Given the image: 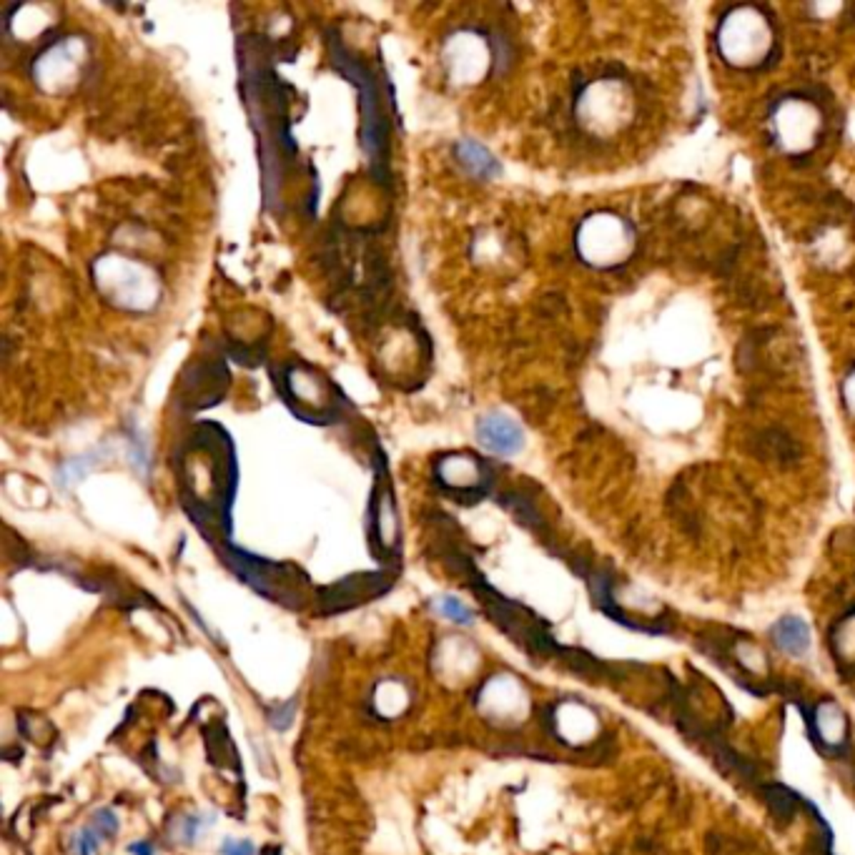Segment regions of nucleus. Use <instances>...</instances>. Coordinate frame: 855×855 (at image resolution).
<instances>
[{
  "instance_id": "nucleus-1",
  "label": "nucleus",
  "mask_w": 855,
  "mask_h": 855,
  "mask_svg": "<svg viewBox=\"0 0 855 855\" xmlns=\"http://www.w3.org/2000/svg\"><path fill=\"white\" fill-rule=\"evenodd\" d=\"M770 40H773L770 26L758 11H750V8H740L728 15L718 36L722 55L736 66L760 63L770 51Z\"/></svg>"
},
{
  "instance_id": "nucleus-2",
  "label": "nucleus",
  "mask_w": 855,
  "mask_h": 855,
  "mask_svg": "<svg viewBox=\"0 0 855 855\" xmlns=\"http://www.w3.org/2000/svg\"><path fill=\"white\" fill-rule=\"evenodd\" d=\"M635 246L632 228L612 214H597L588 218L580 234V249L588 256L589 264H622Z\"/></svg>"
},
{
  "instance_id": "nucleus-3",
  "label": "nucleus",
  "mask_w": 855,
  "mask_h": 855,
  "mask_svg": "<svg viewBox=\"0 0 855 855\" xmlns=\"http://www.w3.org/2000/svg\"><path fill=\"white\" fill-rule=\"evenodd\" d=\"M477 437L497 455H514L522 449V429L505 415H487L477 424Z\"/></svg>"
},
{
  "instance_id": "nucleus-4",
  "label": "nucleus",
  "mask_w": 855,
  "mask_h": 855,
  "mask_svg": "<svg viewBox=\"0 0 855 855\" xmlns=\"http://www.w3.org/2000/svg\"><path fill=\"white\" fill-rule=\"evenodd\" d=\"M776 640L790 653H802L808 647V628L798 617H788L776 628Z\"/></svg>"
},
{
  "instance_id": "nucleus-5",
  "label": "nucleus",
  "mask_w": 855,
  "mask_h": 855,
  "mask_svg": "<svg viewBox=\"0 0 855 855\" xmlns=\"http://www.w3.org/2000/svg\"><path fill=\"white\" fill-rule=\"evenodd\" d=\"M459 156H462V159H464V163H467V166H472V169H474L477 174L489 176L492 171H497L495 159H492V156H489V153H487L484 148L477 146V144H462V146H459Z\"/></svg>"
},
{
  "instance_id": "nucleus-6",
  "label": "nucleus",
  "mask_w": 855,
  "mask_h": 855,
  "mask_svg": "<svg viewBox=\"0 0 855 855\" xmlns=\"http://www.w3.org/2000/svg\"><path fill=\"white\" fill-rule=\"evenodd\" d=\"M434 610H437L441 617L456 622V625H472V620H474V615H472V610H469L467 604L462 600H456V597H449V595H444V597L434 602Z\"/></svg>"
},
{
  "instance_id": "nucleus-7",
  "label": "nucleus",
  "mask_w": 855,
  "mask_h": 855,
  "mask_svg": "<svg viewBox=\"0 0 855 855\" xmlns=\"http://www.w3.org/2000/svg\"><path fill=\"white\" fill-rule=\"evenodd\" d=\"M101 838L103 835L95 828L76 830L73 838H70V851H73V855H94L98 851V845H101Z\"/></svg>"
},
{
  "instance_id": "nucleus-8",
  "label": "nucleus",
  "mask_w": 855,
  "mask_h": 855,
  "mask_svg": "<svg viewBox=\"0 0 855 855\" xmlns=\"http://www.w3.org/2000/svg\"><path fill=\"white\" fill-rule=\"evenodd\" d=\"M94 828L98 830L103 838H111V835L119 830V820H116V816H113L111 810H95Z\"/></svg>"
},
{
  "instance_id": "nucleus-9",
  "label": "nucleus",
  "mask_w": 855,
  "mask_h": 855,
  "mask_svg": "<svg viewBox=\"0 0 855 855\" xmlns=\"http://www.w3.org/2000/svg\"><path fill=\"white\" fill-rule=\"evenodd\" d=\"M221 855H256V848L251 841H224Z\"/></svg>"
},
{
  "instance_id": "nucleus-10",
  "label": "nucleus",
  "mask_w": 855,
  "mask_h": 855,
  "mask_svg": "<svg viewBox=\"0 0 855 855\" xmlns=\"http://www.w3.org/2000/svg\"><path fill=\"white\" fill-rule=\"evenodd\" d=\"M128 853L131 855H153V845L151 843H134L131 848H128Z\"/></svg>"
}]
</instances>
